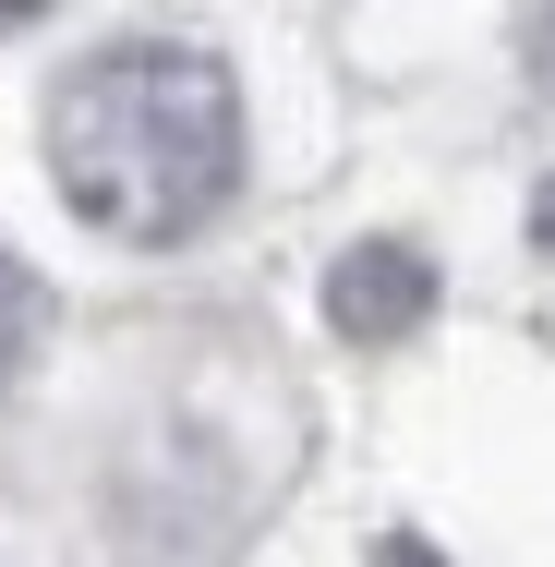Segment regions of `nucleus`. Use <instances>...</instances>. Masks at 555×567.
Returning <instances> with one entry per match:
<instances>
[{
  "instance_id": "nucleus-1",
  "label": "nucleus",
  "mask_w": 555,
  "mask_h": 567,
  "mask_svg": "<svg viewBox=\"0 0 555 567\" xmlns=\"http://www.w3.org/2000/svg\"><path fill=\"white\" fill-rule=\"evenodd\" d=\"M49 169L61 206L110 241H194L241 194V85L206 49L121 37L49 97Z\"/></svg>"
},
{
  "instance_id": "nucleus-2",
  "label": "nucleus",
  "mask_w": 555,
  "mask_h": 567,
  "mask_svg": "<svg viewBox=\"0 0 555 567\" xmlns=\"http://www.w3.org/2000/svg\"><path fill=\"white\" fill-rule=\"evenodd\" d=\"M423 315H435V254H423V241H350L327 266V327L338 339L399 350Z\"/></svg>"
},
{
  "instance_id": "nucleus-3",
  "label": "nucleus",
  "mask_w": 555,
  "mask_h": 567,
  "mask_svg": "<svg viewBox=\"0 0 555 567\" xmlns=\"http://www.w3.org/2000/svg\"><path fill=\"white\" fill-rule=\"evenodd\" d=\"M24 350H37V278L0 254V386H12V362H24Z\"/></svg>"
},
{
  "instance_id": "nucleus-4",
  "label": "nucleus",
  "mask_w": 555,
  "mask_h": 567,
  "mask_svg": "<svg viewBox=\"0 0 555 567\" xmlns=\"http://www.w3.org/2000/svg\"><path fill=\"white\" fill-rule=\"evenodd\" d=\"M374 567H446V556L423 544V532H387V544H374Z\"/></svg>"
},
{
  "instance_id": "nucleus-5",
  "label": "nucleus",
  "mask_w": 555,
  "mask_h": 567,
  "mask_svg": "<svg viewBox=\"0 0 555 567\" xmlns=\"http://www.w3.org/2000/svg\"><path fill=\"white\" fill-rule=\"evenodd\" d=\"M532 241L555 254V169H544V194H532Z\"/></svg>"
}]
</instances>
